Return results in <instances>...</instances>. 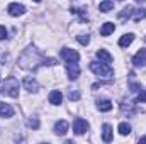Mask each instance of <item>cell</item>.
<instances>
[{"mask_svg": "<svg viewBox=\"0 0 146 144\" xmlns=\"http://www.w3.org/2000/svg\"><path fill=\"white\" fill-rule=\"evenodd\" d=\"M56 65V59L53 58H44L36 48H27L21 58H19V66L24 70H37L39 66H53Z\"/></svg>", "mask_w": 146, "mask_h": 144, "instance_id": "cell-1", "label": "cell"}, {"mask_svg": "<svg viewBox=\"0 0 146 144\" xmlns=\"http://www.w3.org/2000/svg\"><path fill=\"white\" fill-rule=\"evenodd\" d=\"M0 93L9 95V97H12V98H17V97H19V81H17V78L9 76V78L3 81V85L0 87Z\"/></svg>", "mask_w": 146, "mask_h": 144, "instance_id": "cell-2", "label": "cell"}, {"mask_svg": "<svg viewBox=\"0 0 146 144\" xmlns=\"http://www.w3.org/2000/svg\"><path fill=\"white\" fill-rule=\"evenodd\" d=\"M90 70L95 73L97 76H100V78H112V75H114V71H112V68H110L109 65H106V63H99V61H92L90 63Z\"/></svg>", "mask_w": 146, "mask_h": 144, "instance_id": "cell-3", "label": "cell"}, {"mask_svg": "<svg viewBox=\"0 0 146 144\" xmlns=\"http://www.w3.org/2000/svg\"><path fill=\"white\" fill-rule=\"evenodd\" d=\"M87 131H88V122H87L85 119H82V117H76V119L73 120V132L78 134V136H82V134H85Z\"/></svg>", "mask_w": 146, "mask_h": 144, "instance_id": "cell-4", "label": "cell"}, {"mask_svg": "<svg viewBox=\"0 0 146 144\" xmlns=\"http://www.w3.org/2000/svg\"><path fill=\"white\" fill-rule=\"evenodd\" d=\"M66 73L70 80H76L80 76V66L76 61H66Z\"/></svg>", "mask_w": 146, "mask_h": 144, "instance_id": "cell-5", "label": "cell"}, {"mask_svg": "<svg viewBox=\"0 0 146 144\" xmlns=\"http://www.w3.org/2000/svg\"><path fill=\"white\" fill-rule=\"evenodd\" d=\"M60 56L65 59V61H78L80 59V54L75 51V49H70V48H63L60 51Z\"/></svg>", "mask_w": 146, "mask_h": 144, "instance_id": "cell-6", "label": "cell"}, {"mask_svg": "<svg viewBox=\"0 0 146 144\" xmlns=\"http://www.w3.org/2000/svg\"><path fill=\"white\" fill-rule=\"evenodd\" d=\"M22 85H24V88H26L27 92H31V93H36L37 90H39V83H37L33 76H26V78L22 80Z\"/></svg>", "mask_w": 146, "mask_h": 144, "instance_id": "cell-7", "label": "cell"}, {"mask_svg": "<svg viewBox=\"0 0 146 144\" xmlns=\"http://www.w3.org/2000/svg\"><path fill=\"white\" fill-rule=\"evenodd\" d=\"M7 12H9L10 15H14V17H19V15L26 14V7H24L22 3H9Z\"/></svg>", "mask_w": 146, "mask_h": 144, "instance_id": "cell-8", "label": "cell"}, {"mask_svg": "<svg viewBox=\"0 0 146 144\" xmlns=\"http://www.w3.org/2000/svg\"><path fill=\"white\" fill-rule=\"evenodd\" d=\"M133 65H134L136 68L145 66L146 65V49H139V51L134 54V58H133Z\"/></svg>", "mask_w": 146, "mask_h": 144, "instance_id": "cell-9", "label": "cell"}, {"mask_svg": "<svg viewBox=\"0 0 146 144\" xmlns=\"http://www.w3.org/2000/svg\"><path fill=\"white\" fill-rule=\"evenodd\" d=\"M66 132H68V122H66V120H58V122L54 124V134L65 136Z\"/></svg>", "mask_w": 146, "mask_h": 144, "instance_id": "cell-10", "label": "cell"}, {"mask_svg": "<svg viewBox=\"0 0 146 144\" xmlns=\"http://www.w3.org/2000/svg\"><path fill=\"white\" fill-rule=\"evenodd\" d=\"M72 14L80 15V22H87L88 15H87V9L85 7H72Z\"/></svg>", "mask_w": 146, "mask_h": 144, "instance_id": "cell-11", "label": "cell"}, {"mask_svg": "<svg viewBox=\"0 0 146 144\" xmlns=\"http://www.w3.org/2000/svg\"><path fill=\"white\" fill-rule=\"evenodd\" d=\"M61 100H63V95H61L60 90H53V92L49 93V104H53V105H60Z\"/></svg>", "mask_w": 146, "mask_h": 144, "instance_id": "cell-12", "label": "cell"}, {"mask_svg": "<svg viewBox=\"0 0 146 144\" xmlns=\"http://www.w3.org/2000/svg\"><path fill=\"white\" fill-rule=\"evenodd\" d=\"M97 58H99L102 63H106V65H110V63H112V56H110L109 51H106V49H99V51H97Z\"/></svg>", "mask_w": 146, "mask_h": 144, "instance_id": "cell-13", "label": "cell"}, {"mask_svg": "<svg viewBox=\"0 0 146 144\" xmlns=\"http://www.w3.org/2000/svg\"><path fill=\"white\" fill-rule=\"evenodd\" d=\"M102 141L104 143H110L112 141V127H110L109 124L102 126Z\"/></svg>", "mask_w": 146, "mask_h": 144, "instance_id": "cell-14", "label": "cell"}, {"mask_svg": "<svg viewBox=\"0 0 146 144\" xmlns=\"http://www.w3.org/2000/svg\"><path fill=\"white\" fill-rule=\"evenodd\" d=\"M133 12H134V7L127 5V7H124L122 12L117 14V19H119V20H122V19H131V17H133Z\"/></svg>", "mask_w": 146, "mask_h": 144, "instance_id": "cell-15", "label": "cell"}, {"mask_svg": "<svg viewBox=\"0 0 146 144\" xmlns=\"http://www.w3.org/2000/svg\"><path fill=\"white\" fill-rule=\"evenodd\" d=\"M133 41H134V34L133 32H127V34H124V36L119 39V46L121 48H127Z\"/></svg>", "mask_w": 146, "mask_h": 144, "instance_id": "cell-16", "label": "cell"}, {"mask_svg": "<svg viewBox=\"0 0 146 144\" xmlns=\"http://www.w3.org/2000/svg\"><path fill=\"white\" fill-rule=\"evenodd\" d=\"M0 115H2V117H12V115H14V108L10 107L9 104L0 102Z\"/></svg>", "mask_w": 146, "mask_h": 144, "instance_id": "cell-17", "label": "cell"}, {"mask_svg": "<svg viewBox=\"0 0 146 144\" xmlns=\"http://www.w3.org/2000/svg\"><path fill=\"white\" fill-rule=\"evenodd\" d=\"M97 108H99L100 112H109L110 108H112V102L107 100V98H102V100L97 102Z\"/></svg>", "mask_w": 146, "mask_h": 144, "instance_id": "cell-18", "label": "cell"}, {"mask_svg": "<svg viewBox=\"0 0 146 144\" xmlns=\"http://www.w3.org/2000/svg\"><path fill=\"white\" fill-rule=\"evenodd\" d=\"M114 29H115L114 22H106V24L100 27V34H102V36H110V34L114 32Z\"/></svg>", "mask_w": 146, "mask_h": 144, "instance_id": "cell-19", "label": "cell"}, {"mask_svg": "<svg viewBox=\"0 0 146 144\" xmlns=\"http://www.w3.org/2000/svg\"><path fill=\"white\" fill-rule=\"evenodd\" d=\"M117 131H119L121 136H127V134H131V126L127 122H121L119 127H117Z\"/></svg>", "mask_w": 146, "mask_h": 144, "instance_id": "cell-20", "label": "cell"}, {"mask_svg": "<svg viewBox=\"0 0 146 144\" xmlns=\"http://www.w3.org/2000/svg\"><path fill=\"white\" fill-rule=\"evenodd\" d=\"M99 9H100V12H110V10L114 9V3H112L110 0H106V2H100Z\"/></svg>", "mask_w": 146, "mask_h": 144, "instance_id": "cell-21", "label": "cell"}, {"mask_svg": "<svg viewBox=\"0 0 146 144\" xmlns=\"http://www.w3.org/2000/svg\"><path fill=\"white\" fill-rule=\"evenodd\" d=\"M26 124H27V127H31V129H34V131L39 129V119H37V117H29Z\"/></svg>", "mask_w": 146, "mask_h": 144, "instance_id": "cell-22", "label": "cell"}, {"mask_svg": "<svg viewBox=\"0 0 146 144\" xmlns=\"http://www.w3.org/2000/svg\"><path fill=\"white\" fill-rule=\"evenodd\" d=\"M145 17H146V10L134 9V12H133V19H134V20H141V19H145Z\"/></svg>", "mask_w": 146, "mask_h": 144, "instance_id": "cell-23", "label": "cell"}, {"mask_svg": "<svg viewBox=\"0 0 146 144\" xmlns=\"http://www.w3.org/2000/svg\"><path fill=\"white\" fill-rule=\"evenodd\" d=\"M121 108H122L124 112L133 110V108H134V102H133V100H126V98H124V100H122V104H121Z\"/></svg>", "mask_w": 146, "mask_h": 144, "instance_id": "cell-24", "label": "cell"}, {"mask_svg": "<svg viewBox=\"0 0 146 144\" xmlns=\"http://www.w3.org/2000/svg\"><path fill=\"white\" fill-rule=\"evenodd\" d=\"M76 41H78L80 44L87 46V44L90 42V36H88V34H78V36H76Z\"/></svg>", "mask_w": 146, "mask_h": 144, "instance_id": "cell-25", "label": "cell"}, {"mask_svg": "<svg viewBox=\"0 0 146 144\" xmlns=\"http://www.w3.org/2000/svg\"><path fill=\"white\" fill-rule=\"evenodd\" d=\"M129 90H131L133 93H139L143 88H141V83H134V81H131V83H129Z\"/></svg>", "mask_w": 146, "mask_h": 144, "instance_id": "cell-26", "label": "cell"}, {"mask_svg": "<svg viewBox=\"0 0 146 144\" xmlns=\"http://www.w3.org/2000/svg\"><path fill=\"white\" fill-rule=\"evenodd\" d=\"M68 98H70V100H78V98H80V92L70 90V92H68Z\"/></svg>", "mask_w": 146, "mask_h": 144, "instance_id": "cell-27", "label": "cell"}, {"mask_svg": "<svg viewBox=\"0 0 146 144\" xmlns=\"http://www.w3.org/2000/svg\"><path fill=\"white\" fill-rule=\"evenodd\" d=\"M9 37V32H7V29L3 27V26H0V41H3V39H7Z\"/></svg>", "mask_w": 146, "mask_h": 144, "instance_id": "cell-28", "label": "cell"}, {"mask_svg": "<svg viewBox=\"0 0 146 144\" xmlns=\"http://www.w3.org/2000/svg\"><path fill=\"white\" fill-rule=\"evenodd\" d=\"M138 100H139V102H143V104H146V90H141V92H139Z\"/></svg>", "mask_w": 146, "mask_h": 144, "instance_id": "cell-29", "label": "cell"}, {"mask_svg": "<svg viewBox=\"0 0 146 144\" xmlns=\"http://www.w3.org/2000/svg\"><path fill=\"white\" fill-rule=\"evenodd\" d=\"M139 143H141V144H145V143H146V136H145V137H141V139H139Z\"/></svg>", "mask_w": 146, "mask_h": 144, "instance_id": "cell-30", "label": "cell"}, {"mask_svg": "<svg viewBox=\"0 0 146 144\" xmlns=\"http://www.w3.org/2000/svg\"><path fill=\"white\" fill-rule=\"evenodd\" d=\"M136 2H138V3H143V2H146V0H136Z\"/></svg>", "mask_w": 146, "mask_h": 144, "instance_id": "cell-31", "label": "cell"}, {"mask_svg": "<svg viewBox=\"0 0 146 144\" xmlns=\"http://www.w3.org/2000/svg\"><path fill=\"white\" fill-rule=\"evenodd\" d=\"M34 2H41V0H34Z\"/></svg>", "mask_w": 146, "mask_h": 144, "instance_id": "cell-32", "label": "cell"}, {"mask_svg": "<svg viewBox=\"0 0 146 144\" xmlns=\"http://www.w3.org/2000/svg\"><path fill=\"white\" fill-rule=\"evenodd\" d=\"M0 80H2V78H0Z\"/></svg>", "mask_w": 146, "mask_h": 144, "instance_id": "cell-33", "label": "cell"}]
</instances>
